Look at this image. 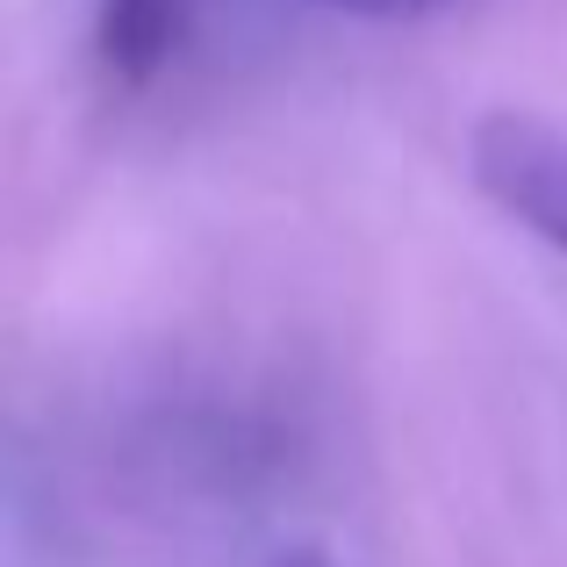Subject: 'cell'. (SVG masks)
<instances>
[{"label":"cell","mask_w":567,"mask_h":567,"mask_svg":"<svg viewBox=\"0 0 567 567\" xmlns=\"http://www.w3.org/2000/svg\"><path fill=\"white\" fill-rule=\"evenodd\" d=\"M467 173L517 230L567 259V137L525 109H496L467 137Z\"/></svg>","instance_id":"1"},{"label":"cell","mask_w":567,"mask_h":567,"mask_svg":"<svg viewBox=\"0 0 567 567\" xmlns=\"http://www.w3.org/2000/svg\"><path fill=\"white\" fill-rule=\"evenodd\" d=\"M187 0H94V65L109 86L137 94L181 58Z\"/></svg>","instance_id":"2"},{"label":"cell","mask_w":567,"mask_h":567,"mask_svg":"<svg viewBox=\"0 0 567 567\" xmlns=\"http://www.w3.org/2000/svg\"><path fill=\"white\" fill-rule=\"evenodd\" d=\"M317 8H346V14H424V8H445V0H317Z\"/></svg>","instance_id":"3"},{"label":"cell","mask_w":567,"mask_h":567,"mask_svg":"<svg viewBox=\"0 0 567 567\" xmlns=\"http://www.w3.org/2000/svg\"><path fill=\"white\" fill-rule=\"evenodd\" d=\"M266 567H331V560H323V554H302V546H295V554H274Z\"/></svg>","instance_id":"4"}]
</instances>
